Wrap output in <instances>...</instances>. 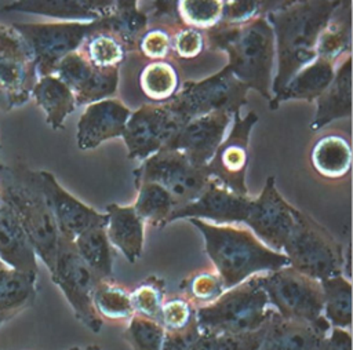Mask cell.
Listing matches in <instances>:
<instances>
[{
	"instance_id": "6da1fadb",
	"label": "cell",
	"mask_w": 353,
	"mask_h": 350,
	"mask_svg": "<svg viewBox=\"0 0 353 350\" xmlns=\"http://www.w3.org/2000/svg\"><path fill=\"white\" fill-rule=\"evenodd\" d=\"M339 0L285 1L281 7L266 12L274 34L277 72L272 80V96L276 95L302 68L316 59L320 33Z\"/></svg>"
},
{
	"instance_id": "7a4b0ae2",
	"label": "cell",
	"mask_w": 353,
	"mask_h": 350,
	"mask_svg": "<svg viewBox=\"0 0 353 350\" xmlns=\"http://www.w3.org/2000/svg\"><path fill=\"white\" fill-rule=\"evenodd\" d=\"M204 36L211 50H221L228 55L226 66L237 80L248 90L258 91L265 99H272L276 47L273 29L266 15L240 25L219 22L204 30Z\"/></svg>"
},
{
	"instance_id": "3957f363",
	"label": "cell",
	"mask_w": 353,
	"mask_h": 350,
	"mask_svg": "<svg viewBox=\"0 0 353 350\" xmlns=\"http://www.w3.org/2000/svg\"><path fill=\"white\" fill-rule=\"evenodd\" d=\"M189 222L201 231L205 252L225 289L252 276L268 274L288 265L283 252L266 247L248 227L215 225L201 219H189Z\"/></svg>"
},
{
	"instance_id": "277c9868",
	"label": "cell",
	"mask_w": 353,
	"mask_h": 350,
	"mask_svg": "<svg viewBox=\"0 0 353 350\" xmlns=\"http://www.w3.org/2000/svg\"><path fill=\"white\" fill-rule=\"evenodd\" d=\"M0 203L12 209L36 256L51 273L58 254L59 231L43 190L40 171L25 164H0Z\"/></svg>"
},
{
	"instance_id": "5b68a950",
	"label": "cell",
	"mask_w": 353,
	"mask_h": 350,
	"mask_svg": "<svg viewBox=\"0 0 353 350\" xmlns=\"http://www.w3.org/2000/svg\"><path fill=\"white\" fill-rule=\"evenodd\" d=\"M261 276H252L226 289L215 302L196 307L201 335H239L265 327L273 313L261 285Z\"/></svg>"
},
{
	"instance_id": "8992f818",
	"label": "cell",
	"mask_w": 353,
	"mask_h": 350,
	"mask_svg": "<svg viewBox=\"0 0 353 350\" xmlns=\"http://www.w3.org/2000/svg\"><path fill=\"white\" fill-rule=\"evenodd\" d=\"M343 252V245L324 226L296 211L295 226L283 247L291 267L321 281L342 274Z\"/></svg>"
},
{
	"instance_id": "52a82bcc",
	"label": "cell",
	"mask_w": 353,
	"mask_h": 350,
	"mask_svg": "<svg viewBox=\"0 0 353 350\" xmlns=\"http://www.w3.org/2000/svg\"><path fill=\"white\" fill-rule=\"evenodd\" d=\"M247 92L248 87L237 80L232 70L225 66L203 80L186 81L165 105L185 124L194 117L211 112L225 110L233 114L247 105Z\"/></svg>"
},
{
	"instance_id": "ba28073f",
	"label": "cell",
	"mask_w": 353,
	"mask_h": 350,
	"mask_svg": "<svg viewBox=\"0 0 353 350\" xmlns=\"http://www.w3.org/2000/svg\"><path fill=\"white\" fill-rule=\"evenodd\" d=\"M272 309L287 320L317 322L323 317V291L314 280L290 265L261 276Z\"/></svg>"
},
{
	"instance_id": "9c48e42d",
	"label": "cell",
	"mask_w": 353,
	"mask_h": 350,
	"mask_svg": "<svg viewBox=\"0 0 353 350\" xmlns=\"http://www.w3.org/2000/svg\"><path fill=\"white\" fill-rule=\"evenodd\" d=\"M210 179L204 167H194L181 152L165 146L134 171L135 186L142 182L160 185L171 196L174 211L194 201Z\"/></svg>"
},
{
	"instance_id": "30bf717a",
	"label": "cell",
	"mask_w": 353,
	"mask_h": 350,
	"mask_svg": "<svg viewBox=\"0 0 353 350\" xmlns=\"http://www.w3.org/2000/svg\"><path fill=\"white\" fill-rule=\"evenodd\" d=\"M50 274L69 302L74 317L91 332L98 333L102 318L95 311L92 298L99 278L80 258L73 241L59 236L58 254Z\"/></svg>"
},
{
	"instance_id": "8fae6325",
	"label": "cell",
	"mask_w": 353,
	"mask_h": 350,
	"mask_svg": "<svg viewBox=\"0 0 353 350\" xmlns=\"http://www.w3.org/2000/svg\"><path fill=\"white\" fill-rule=\"evenodd\" d=\"M11 26L26 43L37 77H44L54 74L59 61L81 47L94 28V21L12 23Z\"/></svg>"
},
{
	"instance_id": "7c38bea8",
	"label": "cell",
	"mask_w": 353,
	"mask_h": 350,
	"mask_svg": "<svg viewBox=\"0 0 353 350\" xmlns=\"http://www.w3.org/2000/svg\"><path fill=\"white\" fill-rule=\"evenodd\" d=\"M37 79L23 39L12 26L0 25V109L8 112L28 102Z\"/></svg>"
},
{
	"instance_id": "4fadbf2b",
	"label": "cell",
	"mask_w": 353,
	"mask_h": 350,
	"mask_svg": "<svg viewBox=\"0 0 353 350\" xmlns=\"http://www.w3.org/2000/svg\"><path fill=\"white\" fill-rule=\"evenodd\" d=\"M258 114L248 112L241 117L240 110L233 113V127L226 138L221 142L211 160L205 164L204 169L211 179H215L228 190L237 196L248 197L245 183V174L250 161V134Z\"/></svg>"
},
{
	"instance_id": "5bb4252c",
	"label": "cell",
	"mask_w": 353,
	"mask_h": 350,
	"mask_svg": "<svg viewBox=\"0 0 353 350\" xmlns=\"http://www.w3.org/2000/svg\"><path fill=\"white\" fill-rule=\"evenodd\" d=\"M183 125L165 103H145L131 112L121 138L130 160H146L159 152Z\"/></svg>"
},
{
	"instance_id": "9a60e30c",
	"label": "cell",
	"mask_w": 353,
	"mask_h": 350,
	"mask_svg": "<svg viewBox=\"0 0 353 350\" xmlns=\"http://www.w3.org/2000/svg\"><path fill=\"white\" fill-rule=\"evenodd\" d=\"M296 211L276 189L274 176H269L261 194L254 200L251 198L244 223L266 247L283 252V247L295 226Z\"/></svg>"
},
{
	"instance_id": "2e32d148",
	"label": "cell",
	"mask_w": 353,
	"mask_h": 350,
	"mask_svg": "<svg viewBox=\"0 0 353 350\" xmlns=\"http://www.w3.org/2000/svg\"><path fill=\"white\" fill-rule=\"evenodd\" d=\"M120 68H97L80 51L68 54L57 65L54 74L62 80L76 99V106L110 98L117 90Z\"/></svg>"
},
{
	"instance_id": "e0dca14e",
	"label": "cell",
	"mask_w": 353,
	"mask_h": 350,
	"mask_svg": "<svg viewBox=\"0 0 353 350\" xmlns=\"http://www.w3.org/2000/svg\"><path fill=\"white\" fill-rule=\"evenodd\" d=\"M232 119L233 114L225 110L194 117L186 121L164 146L181 152L194 167L203 168L223 141Z\"/></svg>"
},
{
	"instance_id": "ac0fdd59",
	"label": "cell",
	"mask_w": 353,
	"mask_h": 350,
	"mask_svg": "<svg viewBox=\"0 0 353 350\" xmlns=\"http://www.w3.org/2000/svg\"><path fill=\"white\" fill-rule=\"evenodd\" d=\"M250 203V197L237 196L215 179H210L194 201L171 212L168 223L176 219H201L215 225L244 223Z\"/></svg>"
},
{
	"instance_id": "d6986e66",
	"label": "cell",
	"mask_w": 353,
	"mask_h": 350,
	"mask_svg": "<svg viewBox=\"0 0 353 350\" xmlns=\"http://www.w3.org/2000/svg\"><path fill=\"white\" fill-rule=\"evenodd\" d=\"M43 190L52 211L59 236L74 241L84 230L95 226H106L108 215L99 214L66 192L48 171H40Z\"/></svg>"
},
{
	"instance_id": "ffe728a7",
	"label": "cell",
	"mask_w": 353,
	"mask_h": 350,
	"mask_svg": "<svg viewBox=\"0 0 353 350\" xmlns=\"http://www.w3.org/2000/svg\"><path fill=\"white\" fill-rule=\"evenodd\" d=\"M131 110L116 98L90 103L77 123V146L90 150L102 142L123 135Z\"/></svg>"
},
{
	"instance_id": "44dd1931",
	"label": "cell",
	"mask_w": 353,
	"mask_h": 350,
	"mask_svg": "<svg viewBox=\"0 0 353 350\" xmlns=\"http://www.w3.org/2000/svg\"><path fill=\"white\" fill-rule=\"evenodd\" d=\"M330 329L325 318L303 322L283 318L273 310L258 350H321Z\"/></svg>"
},
{
	"instance_id": "7402d4cb",
	"label": "cell",
	"mask_w": 353,
	"mask_h": 350,
	"mask_svg": "<svg viewBox=\"0 0 353 350\" xmlns=\"http://www.w3.org/2000/svg\"><path fill=\"white\" fill-rule=\"evenodd\" d=\"M316 114L310 124L312 131H319L327 124L349 119L352 114V55H346L335 69L330 85L316 99Z\"/></svg>"
},
{
	"instance_id": "603a6c76",
	"label": "cell",
	"mask_w": 353,
	"mask_h": 350,
	"mask_svg": "<svg viewBox=\"0 0 353 350\" xmlns=\"http://www.w3.org/2000/svg\"><path fill=\"white\" fill-rule=\"evenodd\" d=\"M0 260L8 267L37 274V256L18 218L10 207L0 203Z\"/></svg>"
},
{
	"instance_id": "cb8c5ba5",
	"label": "cell",
	"mask_w": 353,
	"mask_h": 350,
	"mask_svg": "<svg viewBox=\"0 0 353 350\" xmlns=\"http://www.w3.org/2000/svg\"><path fill=\"white\" fill-rule=\"evenodd\" d=\"M114 1L98 0H19L4 4L3 11H18L59 18L62 21L92 22L113 8Z\"/></svg>"
},
{
	"instance_id": "d4e9b609",
	"label": "cell",
	"mask_w": 353,
	"mask_h": 350,
	"mask_svg": "<svg viewBox=\"0 0 353 350\" xmlns=\"http://www.w3.org/2000/svg\"><path fill=\"white\" fill-rule=\"evenodd\" d=\"M108 223L105 231L113 248L121 251L130 263H135L143 249V222L138 218L132 205H106Z\"/></svg>"
},
{
	"instance_id": "484cf974",
	"label": "cell",
	"mask_w": 353,
	"mask_h": 350,
	"mask_svg": "<svg viewBox=\"0 0 353 350\" xmlns=\"http://www.w3.org/2000/svg\"><path fill=\"white\" fill-rule=\"evenodd\" d=\"M335 62L316 56L309 65L302 68L294 77L269 101L272 110L277 109L284 101L302 99L307 102L316 101L323 91L330 85L334 73Z\"/></svg>"
},
{
	"instance_id": "4316f807",
	"label": "cell",
	"mask_w": 353,
	"mask_h": 350,
	"mask_svg": "<svg viewBox=\"0 0 353 350\" xmlns=\"http://www.w3.org/2000/svg\"><path fill=\"white\" fill-rule=\"evenodd\" d=\"M37 274L17 271L0 260V325L33 306Z\"/></svg>"
},
{
	"instance_id": "83f0119b",
	"label": "cell",
	"mask_w": 353,
	"mask_h": 350,
	"mask_svg": "<svg viewBox=\"0 0 353 350\" xmlns=\"http://www.w3.org/2000/svg\"><path fill=\"white\" fill-rule=\"evenodd\" d=\"M30 96L44 110L46 123L52 130H61L65 119L76 109L74 95L55 74L39 77Z\"/></svg>"
},
{
	"instance_id": "f1b7e54d",
	"label": "cell",
	"mask_w": 353,
	"mask_h": 350,
	"mask_svg": "<svg viewBox=\"0 0 353 350\" xmlns=\"http://www.w3.org/2000/svg\"><path fill=\"white\" fill-rule=\"evenodd\" d=\"M312 165L328 179L346 176L352 167L350 139L342 134H327L319 138L310 152Z\"/></svg>"
},
{
	"instance_id": "f546056e",
	"label": "cell",
	"mask_w": 353,
	"mask_h": 350,
	"mask_svg": "<svg viewBox=\"0 0 353 350\" xmlns=\"http://www.w3.org/2000/svg\"><path fill=\"white\" fill-rule=\"evenodd\" d=\"M137 4V1H114L113 8L95 21L97 29L106 30L119 37L127 51L137 48L138 40L148 29L149 18Z\"/></svg>"
},
{
	"instance_id": "4dcf8cb0",
	"label": "cell",
	"mask_w": 353,
	"mask_h": 350,
	"mask_svg": "<svg viewBox=\"0 0 353 350\" xmlns=\"http://www.w3.org/2000/svg\"><path fill=\"white\" fill-rule=\"evenodd\" d=\"M350 1H346V7L342 4L334 11L330 21L324 26L319 36L316 54L320 58L331 62H341L352 50V14Z\"/></svg>"
},
{
	"instance_id": "1f68e13d",
	"label": "cell",
	"mask_w": 353,
	"mask_h": 350,
	"mask_svg": "<svg viewBox=\"0 0 353 350\" xmlns=\"http://www.w3.org/2000/svg\"><path fill=\"white\" fill-rule=\"evenodd\" d=\"M73 243L80 258L99 280L113 278L114 249L108 240L105 226L84 230Z\"/></svg>"
},
{
	"instance_id": "d6a6232c",
	"label": "cell",
	"mask_w": 353,
	"mask_h": 350,
	"mask_svg": "<svg viewBox=\"0 0 353 350\" xmlns=\"http://www.w3.org/2000/svg\"><path fill=\"white\" fill-rule=\"evenodd\" d=\"M323 291V317L331 328H352V281L342 274L320 281Z\"/></svg>"
},
{
	"instance_id": "836d02e7",
	"label": "cell",
	"mask_w": 353,
	"mask_h": 350,
	"mask_svg": "<svg viewBox=\"0 0 353 350\" xmlns=\"http://www.w3.org/2000/svg\"><path fill=\"white\" fill-rule=\"evenodd\" d=\"M137 189L138 196L132 207L138 218L143 225L148 223L159 229L165 226L174 211V203L167 190L153 182H142L137 185Z\"/></svg>"
},
{
	"instance_id": "e575fe53",
	"label": "cell",
	"mask_w": 353,
	"mask_h": 350,
	"mask_svg": "<svg viewBox=\"0 0 353 350\" xmlns=\"http://www.w3.org/2000/svg\"><path fill=\"white\" fill-rule=\"evenodd\" d=\"M139 87L149 99L165 103L179 91V76L171 62L150 61L141 70Z\"/></svg>"
},
{
	"instance_id": "d590c367",
	"label": "cell",
	"mask_w": 353,
	"mask_h": 350,
	"mask_svg": "<svg viewBox=\"0 0 353 350\" xmlns=\"http://www.w3.org/2000/svg\"><path fill=\"white\" fill-rule=\"evenodd\" d=\"M94 307L98 316L109 321H128L134 316L130 291L112 280H99L94 292Z\"/></svg>"
},
{
	"instance_id": "8d00e7d4",
	"label": "cell",
	"mask_w": 353,
	"mask_h": 350,
	"mask_svg": "<svg viewBox=\"0 0 353 350\" xmlns=\"http://www.w3.org/2000/svg\"><path fill=\"white\" fill-rule=\"evenodd\" d=\"M79 50L94 66L102 69L120 68L127 54L123 41L106 30L97 29L95 21L91 33L85 37Z\"/></svg>"
},
{
	"instance_id": "74e56055",
	"label": "cell",
	"mask_w": 353,
	"mask_h": 350,
	"mask_svg": "<svg viewBox=\"0 0 353 350\" xmlns=\"http://www.w3.org/2000/svg\"><path fill=\"white\" fill-rule=\"evenodd\" d=\"M181 289L183 298L196 307L207 306L215 302L226 289L215 270H197L182 280Z\"/></svg>"
},
{
	"instance_id": "f35d334b",
	"label": "cell",
	"mask_w": 353,
	"mask_h": 350,
	"mask_svg": "<svg viewBox=\"0 0 353 350\" xmlns=\"http://www.w3.org/2000/svg\"><path fill=\"white\" fill-rule=\"evenodd\" d=\"M165 282L157 276H149L141 281L131 292V306L134 314L154 320L159 322L164 303Z\"/></svg>"
},
{
	"instance_id": "ab89813d",
	"label": "cell",
	"mask_w": 353,
	"mask_h": 350,
	"mask_svg": "<svg viewBox=\"0 0 353 350\" xmlns=\"http://www.w3.org/2000/svg\"><path fill=\"white\" fill-rule=\"evenodd\" d=\"M179 21L183 26L208 30L222 19L223 1L221 0H181L176 1Z\"/></svg>"
},
{
	"instance_id": "60d3db41",
	"label": "cell",
	"mask_w": 353,
	"mask_h": 350,
	"mask_svg": "<svg viewBox=\"0 0 353 350\" xmlns=\"http://www.w3.org/2000/svg\"><path fill=\"white\" fill-rule=\"evenodd\" d=\"M123 338L131 350H161L164 328L154 320L134 314L127 321Z\"/></svg>"
},
{
	"instance_id": "b9f144b4",
	"label": "cell",
	"mask_w": 353,
	"mask_h": 350,
	"mask_svg": "<svg viewBox=\"0 0 353 350\" xmlns=\"http://www.w3.org/2000/svg\"><path fill=\"white\" fill-rule=\"evenodd\" d=\"M265 327L239 335H201L188 350H258L263 339Z\"/></svg>"
},
{
	"instance_id": "7bdbcfd3",
	"label": "cell",
	"mask_w": 353,
	"mask_h": 350,
	"mask_svg": "<svg viewBox=\"0 0 353 350\" xmlns=\"http://www.w3.org/2000/svg\"><path fill=\"white\" fill-rule=\"evenodd\" d=\"M159 322L164 332H182L196 327V306L185 298L164 300Z\"/></svg>"
},
{
	"instance_id": "ee69618b",
	"label": "cell",
	"mask_w": 353,
	"mask_h": 350,
	"mask_svg": "<svg viewBox=\"0 0 353 350\" xmlns=\"http://www.w3.org/2000/svg\"><path fill=\"white\" fill-rule=\"evenodd\" d=\"M285 1H223L222 19L219 22L226 25H240L256 17L266 15V12L281 7Z\"/></svg>"
},
{
	"instance_id": "f6af8a7d",
	"label": "cell",
	"mask_w": 353,
	"mask_h": 350,
	"mask_svg": "<svg viewBox=\"0 0 353 350\" xmlns=\"http://www.w3.org/2000/svg\"><path fill=\"white\" fill-rule=\"evenodd\" d=\"M137 48L150 61H165L172 54V34L164 28L146 29Z\"/></svg>"
},
{
	"instance_id": "bcb514c9",
	"label": "cell",
	"mask_w": 353,
	"mask_h": 350,
	"mask_svg": "<svg viewBox=\"0 0 353 350\" xmlns=\"http://www.w3.org/2000/svg\"><path fill=\"white\" fill-rule=\"evenodd\" d=\"M205 47L204 32L190 26H181L172 34V52L182 59L199 56Z\"/></svg>"
},
{
	"instance_id": "7dc6e473",
	"label": "cell",
	"mask_w": 353,
	"mask_h": 350,
	"mask_svg": "<svg viewBox=\"0 0 353 350\" xmlns=\"http://www.w3.org/2000/svg\"><path fill=\"white\" fill-rule=\"evenodd\" d=\"M199 336L197 325L182 332H164L161 350H188Z\"/></svg>"
},
{
	"instance_id": "c3c4849f",
	"label": "cell",
	"mask_w": 353,
	"mask_h": 350,
	"mask_svg": "<svg viewBox=\"0 0 353 350\" xmlns=\"http://www.w3.org/2000/svg\"><path fill=\"white\" fill-rule=\"evenodd\" d=\"M321 350H352L350 331L331 328L323 342Z\"/></svg>"
},
{
	"instance_id": "681fc988",
	"label": "cell",
	"mask_w": 353,
	"mask_h": 350,
	"mask_svg": "<svg viewBox=\"0 0 353 350\" xmlns=\"http://www.w3.org/2000/svg\"><path fill=\"white\" fill-rule=\"evenodd\" d=\"M68 350H101V347L97 344H87V346H73Z\"/></svg>"
}]
</instances>
